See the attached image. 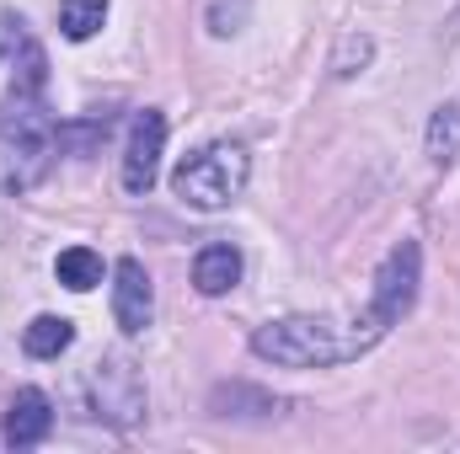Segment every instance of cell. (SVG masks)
Listing matches in <instances>:
<instances>
[{
    "label": "cell",
    "mask_w": 460,
    "mask_h": 454,
    "mask_svg": "<svg viewBox=\"0 0 460 454\" xmlns=\"http://www.w3.org/2000/svg\"><path fill=\"white\" fill-rule=\"evenodd\" d=\"M246 171H252V155L246 144L235 139H215L204 150H193L177 171H172V193L193 209H226L230 198L246 188Z\"/></svg>",
    "instance_id": "7a4b0ae2"
},
{
    "label": "cell",
    "mask_w": 460,
    "mask_h": 454,
    "mask_svg": "<svg viewBox=\"0 0 460 454\" xmlns=\"http://www.w3.org/2000/svg\"><path fill=\"white\" fill-rule=\"evenodd\" d=\"M161 144H166V118L155 108L134 118L128 128V144H123V188L128 193H150L155 188V171H161Z\"/></svg>",
    "instance_id": "5b68a950"
},
{
    "label": "cell",
    "mask_w": 460,
    "mask_h": 454,
    "mask_svg": "<svg viewBox=\"0 0 460 454\" xmlns=\"http://www.w3.org/2000/svg\"><path fill=\"white\" fill-rule=\"evenodd\" d=\"M150 310H155V294H150V273L139 267V257H118L113 267V321L118 332H145L150 327Z\"/></svg>",
    "instance_id": "8992f818"
},
{
    "label": "cell",
    "mask_w": 460,
    "mask_h": 454,
    "mask_svg": "<svg viewBox=\"0 0 460 454\" xmlns=\"http://www.w3.org/2000/svg\"><path fill=\"white\" fill-rule=\"evenodd\" d=\"M418 267H423L418 240H402V246L385 251V262H380V273H375V300H369V310H375L385 327H396V321L412 310V300H418Z\"/></svg>",
    "instance_id": "3957f363"
},
{
    "label": "cell",
    "mask_w": 460,
    "mask_h": 454,
    "mask_svg": "<svg viewBox=\"0 0 460 454\" xmlns=\"http://www.w3.org/2000/svg\"><path fill=\"white\" fill-rule=\"evenodd\" d=\"M54 273H59V284H65V289L86 294V289H97V284H102V257H97L92 246H70V251H59Z\"/></svg>",
    "instance_id": "9c48e42d"
},
{
    "label": "cell",
    "mask_w": 460,
    "mask_h": 454,
    "mask_svg": "<svg viewBox=\"0 0 460 454\" xmlns=\"http://www.w3.org/2000/svg\"><path fill=\"white\" fill-rule=\"evenodd\" d=\"M391 327L364 310L358 321H327V316H284L252 332V353L279 363V369H327V363H348L358 353H369Z\"/></svg>",
    "instance_id": "6da1fadb"
},
{
    "label": "cell",
    "mask_w": 460,
    "mask_h": 454,
    "mask_svg": "<svg viewBox=\"0 0 460 454\" xmlns=\"http://www.w3.org/2000/svg\"><path fill=\"white\" fill-rule=\"evenodd\" d=\"M429 161H434V166L460 161V108H456V102L429 118Z\"/></svg>",
    "instance_id": "7c38bea8"
},
{
    "label": "cell",
    "mask_w": 460,
    "mask_h": 454,
    "mask_svg": "<svg viewBox=\"0 0 460 454\" xmlns=\"http://www.w3.org/2000/svg\"><path fill=\"white\" fill-rule=\"evenodd\" d=\"M70 342H75V327H70L65 316H38V321L22 332V347H27L32 358H59Z\"/></svg>",
    "instance_id": "30bf717a"
},
{
    "label": "cell",
    "mask_w": 460,
    "mask_h": 454,
    "mask_svg": "<svg viewBox=\"0 0 460 454\" xmlns=\"http://www.w3.org/2000/svg\"><path fill=\"white\" fill-rule=\"evenodd\" d=\"M108 22V0H59V32L70 43H86Z\"/></svg>",
    "instance_id": "8fae6325"
},
{
    "label": "cell",
    "mask_w": 460,
    "mask_h": 454,
    "mask_svg": "<svg viewBox=\"0 0 460 454\" xmlns=\"http://www.w3.org/2000/svg\"><path fill=\"white\" fill-rule=\"evenodd\" d=\"M193 284H199V294H230L235 284H241V251L226 246V240H215V246H204L199 257H193Z\"/></svg>",
    "instance_id": "ba28073f"
},
{
    "label": "cell",
    "mask_w": 460,
    "mask_h": 454,
    "mask_svg": "<svg viewBox=\"0 0 460 454\" xmlns=\"http://www.w3.org/2000/svg\"><path fill=\"white\" fill-rule=\"evenodd\" d=\"M92 390H97V417H108V423H134L145 412V385H139V374L123 353L97 363Z\"/></svg>",
    "instance_id": "277c9868"
},
{
    "label": "cell",
    "mask_w": 460,
    "mask_h": 454,
    "mask_svg": "<svg viewBox=\"0 0 460 454\" xmlns=\"http://www.w3.org/2000/svg\"><path fill=\"white\" fill-rule=\"evenodd\" d=\"M49 428H54V406H49V396L32 390V385L16 390L11 406H5V444H11V450H32V444L49 439Z\"/></svg>",
    "instance_id": "52a82bcc"
},
{
    "label": "cell",
    "mask_w": 460,
    "mask_h": 454,
    "mask_svg": "<svg viewBox=\"0 0 460 454\" xmlns=\"http://www.w3.org/2000/svg\"><path fill=\"white\" fill-rule=\"evenodd\" d=\"M364 59H369V38H348L343 54L332 59V70H338V75H353V65H364Z\"/></svg>",
    "instance_id": "4fadbf2b"
}]
</instances>
